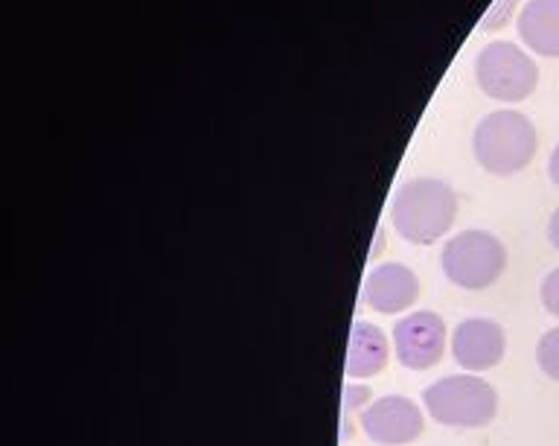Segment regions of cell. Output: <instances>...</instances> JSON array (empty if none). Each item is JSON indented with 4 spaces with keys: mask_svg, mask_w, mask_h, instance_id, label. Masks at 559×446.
Listing matches in <instances>:
<instances>
[{
    "mask_svg": "<svg viewBox=\"0 0 559 446\" xmlns=\"http://www.w3.org/2000/svg\"><path fill=\"white\" fill-rule=\"evenodd\" d=\"M391 219L411 245H435L457 219V196L437 178H411L393 196Z\"/></svg>",
    "mask_w": 559,
    "mask_h": 446,
    "instance_id": "1",
    "label": "cell"
},
{
    "mask_svg": "<svg viewBox=\"0 0 559 446\" xmlns=\"http://www.w3.org/2000/svg\"><path fill=\"white\" fill-rule=\"evenodd\" d=\"M472 149L487 173L515 175L536 155V129L522 111L501 108L478 122Z\"/></svg>",
    "mask_w": 559,
    "mask_h": 446,
    "instance_id": "2",
    "label": "cell"
},
{
    "mask_svg": "<svg viewBox=\"0 0 559 446\" xmlns=\"http://www.w3.org/2000/svg\"><path fill=\"white\" fill-rule=\"evenodd\" d=\"M428 414L443 423V426L457 429H480L492 423L498 411V394L480 376L457 374L443 376L426 388L423 394Z\"/></svg>",
    "mask_w": 559,
    "mask_h": 446,
    "instance_id": "3",
    "label": "cell"
},
{
    "mask_svg": "<svg viewBox=\"0 0 559 446\" xmlns=\"http://www.w3.org/2000/svg\"><path fill=\"white\" fill-rule=\"evenodd\" d=\"M507 269V248L489 231H463L443 248V271L454 286L480 292Z\"/></svg>",
    "mask_w": 559,
    "mask_h": 446,
    "instance_id": "4",
    "label": "cell"
},
{
    "mask_svg": "<svg viewBox=\"0 0 559 446\" xmlns=\"http://www.w3.org/2000/svg\"><path fill=\"white\" fill-rule=\"evenodd\" d=\"M475 77L480 91L501 103H522L536 91L539 70L536 61L513 42H492L478 52Z\"/></svg>",
    "mask_w": 559,
    "mask_h": 446,
    "instance_id": "5",
    "label": "cell"
},
{
    "mask_svg": "<svg viewBox=\"0 0 559 446\" xmlns=\"http://www.w3.org/2000/svg\"><path fill=\"white\" fill-rule=\"evenodd\" d=\"M393 350L408 371H428L445 353V321L431 309H417L393 327Z\"/></svg>",
    "mask_w": 559,
    "mask_h": 446,
    "instance_id": "6",
    "label": "cell"
},
{
    "mask_svg": "<svg viewBox=\"0 0 559 446\" xmlns=\"http://www.w3.org/2000/svg\"><path fill=\"white\" fill-rule=\"evenodd\" d=\"M365 435L382 446H408L423 435V411L408 397H382L373 400L358 418Z\"/></svg>",
    "mask_w": 559,
    "mask_h": 446,
    "instance_id": "7",
    "label": "cell"
},
{
    "mask_svg": "<svg viewBox=\"0 0 559 446\" xmlns=\"http://www.w3.org/2000/svg\"><path fill=\"white\" fill-rule=\"evenodd\" d=\"M504 330L489 318H466L452 332V356L463 371H489L504 359Z\"/></svg>",
    "mask_w": 559,
    "mask_h": 446,
    "instance_id": "8",
    "label": "cell"
},
{
    "mask_svg": "<svg viewBox=\"0 0 559 446\" xmlns=\"http://www.w3.org/2000/svg\"><path fill=\"white\" fill-rule=\"evenodd\" d=\"M419 280L417 274L402 266V262H382L373 271H367L361 283V301L370 309L382 315L405 313L408 306L417 304Z\"/></svg>",
    "mask_w": 559,
    "mask_h": 446,
    "instance_id": "9",
    "label": "cell"
},
{
    "mask_svg": "<svg viewBox=\"0 0 559 446\" xmlns=\"http://www.w3.org/2000/svg\"><path fill=\"white\" fill-rule=\"evenodd\" d=\"M519 35L533 52L559 59V0H531L519 15Z\"/></svg>",
    "mask_w": 559,
    "mask_h": 446,
    "instance_id": "10",
    "label": "cell"
},
{
    "mask_svg": "<svg viewBox=\"0 0 559 446\" xmlns=\"http://www.w3.org/2000/svg\"><path fill=\"white\" fill-rule=\"evenodd\" d=\"M391 356L388 339L376 324L356 321L349 332V350H347V376L349 379H365L379 371H384Z\"/></svg>",
    "mask_w": 559,
    "mask_h": 446,
    "instance_id": "11",
    "label": "cell"
},
{
    "mask_svg": "<svg viewBox=\"0 0 559 446\" xmlns=\"http://www.w3.org/2000/svg\"><path fill=\"white\" fill-rule=\"evenodd\" d=\"M536 362H539L542 374L559 383V327L548 330L539 339V344H536Z\"/></svg>",
    "mask_w": 559,
    "mask_h": 446,
    "instance_id": "12",
    "label": "cell"
},
{
    "mask_svg": "<svg viewBox=\"0 0 559 446\" xmlns=\"http://www.w3.org/2000/svg\"><path fill=\"white\" fill-rule=\"evenodd\" d=\"M370 400H373V394H370L367 385H344V420L349 418V411H365Z\"/></svg>",
    "mask_w": 559,
    "mask_h": 446,
    "instance_id": "13",
    "label": "cell"
},
{
    "mask_svg": "<svg viewBox=\"0 0 559 446\" xmlns=\"http://www.w3.org/2000/svg\"><path fill=\"white\" fill-rule=\"evenodd\" d=\"M542 304H545V309L550 315L559 318V266L554 271H548L545 280H542Z\"/></svg>",
    "mask_w": 559,
    "mask_h": 446,
    "instance_id": "14",
    "label": "cell"
},
{
    "mask_svg": "<svg viewBox=\"0 0 559 446\" xmlns=\"http://www.w3.org/2000/svg\"><path fill=\"white\" fill-rule=\"evenodd\" d=\"M513 3L515 0H496L492 9L487 12V17L480 21V30H498V26H504L513 15Z\"/></svg>",
    "mask_w": 559,
    "mask_h": 446,
    "instance_id": "15",
    "label": "cell"
},
{
    "mask_svg": "<svg viewBox=\"0 0 559 446\" xmlns=\"http://www.w3.org/2000/svg\"><path fill=\"white\" fill-rule=\"evenodd\" d=\"M548 239H550V245H554V248L559 251V208L554 210V216H550V222H548Z\"/></svg>",
    "mask_w": 559,
    "mask_h": 446,
    "instance_id": "16",
    "label": "cell"
},
{
    "mask_svg": "<svg viewBox=\"0 0 559 446\" xmlns=\"http://www.w3.org/2000/svg\"><path fill=\"white\" fill-rule=\"evenodd\" d=\"M548 173H550V181H554V184H557V187H559V143H557V149L550 152Z\"/></svg>",
    "mask_w": 559,
    "mask_h": 446,
    "instance_id": "17",
    "label": "cell"
}]
</instances>
